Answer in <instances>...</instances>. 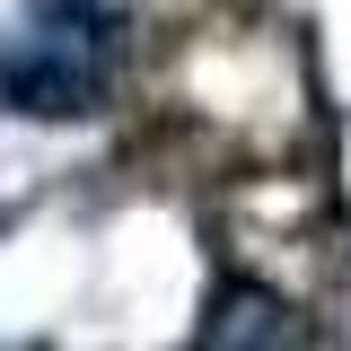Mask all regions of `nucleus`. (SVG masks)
I'll list each match as a JSON object with an SVG mask.
<instances>
[{
    "instance_id": "f257e3e1",
    "label": "nucleus",
    "mask_w": 351,
    "mask_h": 351,
    "mask_svg": "<svg viewBox=\"0 0 351 351\" xmlns=\"http://www.w3.org/2000/svg\"><path fill=\"white\" fill-rule=\"evenodd\" d=\"M123 18L106 0H27L0 36V106L27 123H80L106 106Z\"/></svg>"
},
{
    "instance_id": "f03ea898",
    "label": "nucleus",
    "mask_w": 351,
    "mask_h": 351,
    "mask_svg": "<svg viewBox=\"0 0 351 351\" xmlns=\"http://www.w3.org/2000/svg\"><path fill=\"white\" fill-rule=\"evenodd\" d=\"M299 334L307 325H290V307L263 299V290H219L211 316L193 325V343H211V351H228V343H299Z\"/></svg>"
}]
</instances>
